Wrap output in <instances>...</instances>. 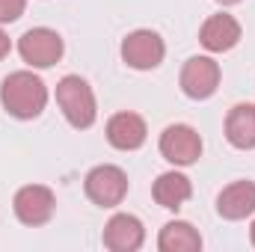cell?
Returning <instances> with one entry per match:
<instances>
[{
  "mask_svg": "<svg viewBox=\"0 0 255 252\" xmlns=\"http://www.w3.org/2000/svg\"><path fill=\"white\" fill-rule=\"evenodd\" d=\"M145 122H142V116H136V113H116L110 122H107V139H110V145L113 148H119V151H133V148H139L142 142H145Z\"/></svg>",
  "mask_w": 255,
  "mask_h": 252,
  "instance_id": "obj_11",
  "label": "cell"
},
{
  "mask_svg": "<svg viewBox=\"0 0 255 252\" xmlns=\"http://www.w3.org/2000/svg\"><path fill=\"white\" fill-rule=\"evenodd\" d=\"M0 101L15 119H36L48 104V86L33 71H12L0 86Z\"/></svg>",
  "mask_w": 255,
  "mask_h": 252,
  "instance_id": "obj_1",
  "label": "cell"
},
{
  "mask_svg": "<svg viewBox=\"0 0 255 252\" xmlns=\"http://www.w3.org/2000/svg\"><path fill=\"white\" fill-rule=\"evenodd\" d=\"M57 104H60L63 116L68 119V125L77 127V130L92 127L95 116H98L92 86L83 77H77V74H65L57 83Z\"/></svg>",
  "mask_w": 255,
  "mask_h": 252,
  "instance_id": "obj_2",
  "label": "cell"
},
{
  "mask_svg": "<svg viewBox=\"0 0 255 252\" xmlns=\"http://www.w3.org/2000/svg\"><path fill=\"white\" fill-rule=\"evenodd\" d=\"M157 247H160V252H196L202 250V238L190 223L175 220V223H166L160 229Z\"/></svg>",
  "mask_w": 255,
  "mask_h": 252,
  "instance_id": "obj_15",
  "label": "cell"
},
{
  "mask_svg": "<svg viewBox=\"0 0 255 252\" xmlns=\"http://www.w3.org/2000/svg\"><path fill=\"white\" fill-rule=\"evenodd\" d=\"M250 241H253V247H255V223H253V229H250Z\"/></svg>",
  "mask_w": 255,
  "mask_h": 252,
  "instance_id": "obj_18",
  "label": "cell"
},
{
  "mask_svg": "<svg viewBox=\"0 0 255 252\" xmlns=\"http://www.w3.org/2000/svg\"><path fill=\"white\" fill-rule=\"evenodd\" d=\"M18 54L21 60L33 68H51L63 57V39L57 30L48 27H33L18 39Z\"/></svg>",
  "mask_w": 255,
  "mask_h": 252,
  "instance_id": "obj_3",
  "label": "cell"
},
{
  "mask_svg": "<svg viewBox=\"0 0 255 252\" xmlns=\"http://www.w3.org/2000/svg\"><path fill=\"white\" fill-rule=\"evenodd\" d=\"M217 211L226 220H247L255 214V184L253 181H235L220 193Z\"/></svg>",
  "mask_w": 255,
  "mask_h": 252,
  "instance_id": "obj_12",
  "label": "cell"
},
{
  "mask_svg": "<svg viewBox=\"0 0 255 252\" xmlns=\"http://www.w3.org/2000/svg\"><path fill=\"white\" fill-rule=\"evenodd\" d=\"M9 48H12V45H9V36H6V33L0 30V60H3L6 54H9Z\"/></svg>",
  "mask_w": 255,
  "mask_h": 252,
  "instance_id": "obj_17",
  "label": "cell"
},
{
  "mask_svg": "<svg viewBox=\"0 0 255 252\" xmlns=\"http://www.w3.org/2000/svg\"><path fill=\"white\" fill-rule=\"evenodd\" d=\"M220 86V65L211 57H190L181 68V89L187 98H211Z\"/></svg>",
  "mask_w": 255,
  "mask_h": 252,
  "instance_id": "obj_8",
  "label": "cell"
},
{
  "mask_svg": "<svg viewBox=\"0 0 255 252\" xmlns=\"http://www.w3.org/2000/svg\"><path fill=\"white\" fill-rule=\"evenodd\" d=\"M27 0H0V24H12L24 15Z\"/></svg>",
  "mask_w": 255,
  "mask_h": 252,
  "instance_id": "obj_16",
  "label": "cell"
},
{
  "mask_svg": "<svg viewBox=\"0 0 255 252\" xmlns=\"http://www.w3.org/2000/svg\"><path fill=\"white\" fill-rule=\"evenodd\" d=\"M15 217L24 223V226H45L51 217H54V208H57V199L54 193L42 184H27L15 193Z\"/></svg>",
  "mask_w": 255,
  "mask_h": 252,
  "instance_id": "obj_6",
  "label": "cell"
},
{
  "mask_svg": "<svg viewBox=\"0 0 255 252\" xmlns=\"http://www.w3.org/2000/svg\"><path fill=\"white\" fill-rule=\"evenodd\" d=\"M86 196L95 202V205H101V208H116V205H122V199H125L128 193V175L119 169V166H110V163H104V166H95L89 175H86Z\"/></svg>",
  "mask_w": 255,
  "mask_h": 252,
  "instance_id": "obj_4",
  "label": "cell"
},
{
  "mask_svg": "<svg viewBox=\"0 0 255 252\" xmlns=\"http://www.w3.org/2000/svg\"><path fill=\"white\" fill-rule=\"evenodd\" d=\"M154 202L160 205V208H169V211H178L187 199H190L193 193V184L187 175H181V172H163L157 181H154Z\"/></svg>",
  "mask_w": 255,
  "mask_h": 252,
  "instance_id": "obj_14",
  "label": "cell"
},
{
  "mask_svg": "<svg viewBox=\"0 0 255 252\" xmlns=\"http://www.w3.org/2000/svg\"><path fill=\"white\" fill-rule=\"evenodd\" d=\"M226 139L235 148H255V104H238L226 116Z\"/></svg>",
  "mask_w": 255,
  "mask_h": 252,
  "instance_id": "obj_13",
  "label": "cell"
},
{
  "mask_svg": "<svg viewBox=\"0 0 255 252\" xmlns=\"http://www.w3.org/2000/svg\"><path fill=\"white\" fill-rule=\"evenodd\" d=\"M166 45L154 30H133L122 42V60L136 71H148L163 63Z\"/></svg>",
  "mask_w": 255,
  "mask_h": 252,
  "instance_id": "obj_5",
  "label": "cell"
},
{
  "mask_svg": "<svg viewBox=\"0 0 255 252\" xmlns=\"http://www.w3.org/2000/svg\"><path fill=\"white\" fill-rule=\"evenodd\" d=\"M220 3H238V0H220Z\"/></svg>",
  "mask_w": 255,
  "mask_h": 252,
  "instance_id": "obj_19",
  "label": "cell"
},
{
  "mask_svg": "<svg viewBox=\"0 0 255 252\" xmlns=\"http://www.w3.org/2000/svg\"><path fill=\"white\" fill-rule=\"evenodd\" d=\"M160 154L175 166H190L202 157V136L190 125H169L160 133Z\"/></svg>",
  "mask_w": 255,
  "mask_h": 252,
  "instance_id": "obj_7",
  "label": "cell"
},
{
  "mask_svg": "<svg viewBox=\"0 0 255 252\" xmlns=\"http://www.w3.org/2000/svg\"><path fill=\"white\" fill-rule=\"evenodd\" d=\"M199 42L214 51V54H223V51H232L238 42H241V24L232 18V15H211L202 30H199Z\"/></svg>",
  "mask_w": 255,
  "mask_h": 252,
  "instance_id": "obj_10",
  "label": "cell"
},
{
  "mask_svg": "<svg viewBox=\"0 0 255 252\" xmlns=\"http://www.w3.org/2000/svg\"><path fill=\"white\" fill-rule=\"evenodd\" d=\"M145 229L133 214H116L104 226V247L113 252H133L142 247Z\"/></svg>",
  "mask_w": 255,
  "mask_h": 252,
  "instance_id": "obj_9",
  "label": "cell"
}]
</instances>
